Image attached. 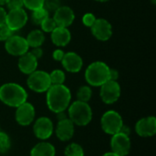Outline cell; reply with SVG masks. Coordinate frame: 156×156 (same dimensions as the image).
<instances>
[{
	"label": "cell",
	"instance_id": "22",
	"mask_svg": "<svg viewBox=\"0 0 156 156\" xmlns=\"http://www.w3.org/2000/svg\"><path fill=\"white\" fill-rule=\"evenodd\" d=\"M48 12L47 11V9H45L44 7H40L37 9H35L32 11V21L34 22V24L36 25H39L47 18L48 17Z\"/></svg>",
	"mask_w": 156,
	"mask_h": 156
},
{
	"label": "cell",
	"instance_id": "4",
	"mask_svg": "<svg viewBox=\"0 0 156 156\" xmlns=\"http://www.w3.org/2000/svg\"><path fill=\"white\" fill-rule=\"evenodd\" d=\"M69 119L76 125L86 126L92 120V110L88 102L76 101L69 107Z\"/></svg>",
	"mask_w": 156,
	"mask_h": 156
},
{
	"label": "cell",
	"instance_id": "28",
	"mask_svg": "<svg viewBox=\"0 0 156 156\" xmlns=\"http://www.w3.org/2000/svg\"><path fill=\"white\" fill-rule=\"evenodd\" d=\"M23 5L27 9L33 11L35 9L43 7L44 0H23Z\"/></svg>",
	"mask_w": 156,
	"mask_h": 156
},
{
	"label": "cell",
	"instance_id": "14",
	"mask_svg": "<svg viewBox=\"0 0 156 156\" xmlns=\"http://www.w3.org/2000/svg\"><path fill=\"white\" fill-rule=\"evenodd\" d=\"M57 27H69L75 19V15L73 10L67 5H60L55 12L53 16Z\"/></svg>",
	"mask_w": 156,
	"mask_h": 156
},
{
	"label": "cell",
	"instance_id": "1",
	"mask_svg": "<svg viewBox=\"0 0 156 156\" xmlns=\"http://www.w3.org/2000/svg\"><path fill=\"white\" fill-rule=\"evenodd\" d=\"M47 92V105L55 112H62L69 108L71 101V92L64 84L51 85Z\"/></svg>",
	"mask_w": 156,
	"mask_h": 156
},
{
	"label": "cell",
	"instance_id": "16",
	"mask_svg": "<svg viewBox=\"0 0 156 156\" xmlns=\"http://www.w3.org/2000/svg\"><path fill=\"white\" fill-rule=\"evenodd\" d=\"M61 63L64 69L71 73H77L80 71L83 66V60L80 55L75 52H68L65 53Z\"/></svg>",
	"mask_w": 156,
	"mask_h": 156
},
{
	"label": "cell",
	"instance_id": "2",
	"mask_svg": "<svg viewBox=\"0 0 156 156\" xmlns=\"http://www.w3.org/2000/svg\"><path fill=\"white\" fill-rule=\"evenodd\" d=\"M27 93L26 90L16 83H5L0 87V101L10 107L16 108L26 102Z\"/></svg>",
	"mask_w": 156,
	"mask_h": 156
},
{
	"label": "cell",
	"instance_id": "25",
	"mask_svg": "<svg viewBox=\"0 0 156 156\" xmlns=\"http://www.w3.org/2000/svg\"><path fill=\"white\" fill-rule=\"evenodd\" d=\"M49 78L52 85H60L63 84L66 79L65 73L60 69H55L49 73Z\"/></svg>",
	"mask_w": 156,
	"mask_h": 156
},
{
	"label": "cell",
	"instance_id": "26",
	"mask_svg": "<svg viewBox=\"0 0 156 156\" xmlns=\"http://www.w3.org/2000/svg\"><path fill=\"white\" fill-rule=\"evenodd\" d=\"M11 147V141L5 133L0 132V154H5Z\"/></svg>",
	"mask_w": 156,
	"mask_h": 156
},
{
	"label": "cell",
	"instance_id": "36",
	"mask_svg": "<svg viewBox=\"0 0 156 156\" xmlns=\"http://www.w3.org/2000/svg\"><path fill=\"white\" fill-rule=\"evenodd\" d=\"M119 78V72L114 69H111L110 68V80H116Z\"/></svg>",
	"mask_w": 156,
	"mask_h": 156
},
{
	"label": "cell",
	"instance_id": "23",
	"mask_svg": "<svg viewBox=\"0 0 156 156\" xmlns=\"http://www.w3.org/2000/svg\"><path fill=\"white\" fill-rule=\"evenodd\" d=\"M65 156H84L83 148L76 143L70 144L65 149Z\"/></svg>",
	"mask_w": 156,
	"mask_h": 156
},
{
	"label": "cell",
	"instance_id": "7",
	"mask_svg": "<svg viewBox=\"0 0 156 156\" xmlns=\"http://www.w3.org/2000/svg\"><path fill=\"white\" fill-rule=\"evenodd\" d=\"M27 19V14L23 7L10 9L9 12L6 13L5 25L14 32L25 27Z\"/></svg>",
	"mask_w": 156,
	"mask_h": 156
},
{
	"label": "cell",
	"instance_id": "31",
	"mask_svg": "<svg viewBox=\"0 0 156 156\" xmlns=\"http://www.w3.org/2000/svg\"><path fill=\"white\" fill-rule=\"evenodd\" d=\"M96 16L92 14V13H86L83 17H82V23L88 27H91L94 24V22L96 21Z\"/></svg>",
	"mask_w": 156,
	"mask_h": 156
},
{
	"label": "cell",
	"instance_id": "34",
	"mask_svg": "<svg viewBox=\"0 0 156 156\" xmlns=\"http://www.w3.org/2000/svg\"><path fill=\"white\" fill-rule=\"evenodd\" d=\"M64 55H65V53L63 52V50H61V49H56V50L53 52L52 57H53V58H54L56 61H60V62H61V60H62Z\"/></svg>",
	"mask_w": 156,
	"mask_h": 156
},
{
	"label": "cell",
	"instance_id": "9",
	"mask_svg": "<svg viewBox=\"0 0 156 156\" xmlns=\"http://www.w3.org/2000/svg\"><path fill=\"white\" fill-rule=\"evenodd\" d=\"M112 153L119 156H126L131 151V139L128 134L119 132L112 135L111 140Z\"/></svg>",
	"mask_w": 156,
	"mask_h": 156
},
{
	"label": "cell",
	"instance_id": "20",
	"mask_svg": "<svg viewBox=\"0 0 156 156\" xmlns=\"http://www.w3.org/2000/svg\"><path fill=\"white\" fill-rule=\"evenodd\" d=\"M56 155V149L55 147L46 142L39 143L36 144L31 152H30V156H55Z\"/></svg>",
	"mask_w": 156,
	"mask_h": 156
},
{
	"label": "cell",
	"instance_id": "30",
	"mask_svg": "<svg viewBox=\"0 0 156 156\" xmlns=\"http://www.w3.org/2000/svg\"><path fill=\"white\" fill-rule=\"evenodd\" d=\"M13 35V31L5 25L0 26V41H6Z\"/></svg>",
	"mask_w": 156,
	"mask_h": 156
},
{
	"label": "cell",
	"instance_id": "15",
	"mask_svg": "<svg viewBox=\"0 0 156 156\" xmlns=\"http://www.w3.org/2000/svg\"><path fill=\"white\" fill-rule=\"evenodd\" d=\"M135 131L141 137H152L156 133V119L154 116L139 120L135 125Z\"/></svg>",
	"mask_w": 156,
	"mask_h": 156
},
{
	"label": "cell",
	"instance_id": "5",
	"mask_svg": "<svg viewBox=\"0 0 156 156\" xmlns=\"http://www.w3.org/2000/svg\"><path fill=\"white\" fill-rule=\"evenodd\" d=\"M27 86L35 92H46L52 85L49 78V73L44 70H35L28 75L27 80Z\"/></svg>",
	"mask_w": 156,
	"mask_h": 156
},
{
	"label": "cell",
	"instance_id": "8",
	"mask_svg": "<svg viewBox=\"0 0 156 156\" xmlns=\"http://www.w3.org/2000/svg\"><path fill=\"white\" fill-rule=\"evenodd\" d=\"M100 94L104 103L112 104L121 96V86L116 80H108L101 86Z\"/></svg>",
	"mask_w": 156,
	"mask_h": 156
},
{
	"label": "cell",
	"instance_id": "39",
	"mask_svg": "<svg viewBox=\"0 0 156 156\" xmlns=\"http://www.w3.org/2000/svg\"><path fill=\"white\" fill-rule=\"evenodd\" d=\"M95 1H98V2H106L108 0H95Z\"/></svg>",
	"mask_w": 156,
	"mask_h": 156
},
{
	"label": "cell",
	"instance_id": "38",
	"mask_svg": "<svg viewBox=\"0 0 156 156\" xmlns=\"http://www.w3.org/2000/svg\"><path fill=\"white\" fill-rule=\"evenodd\" d=\"M7 1H8V0H0V5L2 6V5H6Z\"/></svg>",
	"mask_w": 156,
	"mask_h": 156
},
{
	"label": "cell",
	"instance_id": "17",
	"mask_svg": "<svg viewBox=\"0 0 156 156\" xmlns=\"http://www.w3.org/2000/svg\"><path fill=\"white\" fill-rule=\"evenodd\" d=\"M74 125L75 124L69 118L58 120L55 131L57 137L63 142L70 140L74 134Z\"/></svg>",
	"mask_w": 156,
	"mask_h": 156
},
{
	"label": "cell",
	"instance_id": "33",
	"mask_svg": "<svg viewBox=\"0 0 156 156\" xmlns=\"http://www.w3.org/2000/svg\"><path fill=\"white\" fill-rule=\"evenodd\" d=\"M30 53L38 60L39 58H42L43 56V49L40 48V47H37V48H33V49L30 51Z\"/></svg>",
	"mask_w": 156,
	"mask_h": 156
},
{
	"label": "cell",
	"instance_id": "24",
	"mask_svg": "<svg viewBox=\"0 0 156 156\" xmlns=\"http://www.w3.org/2000/svg\"><path fill=\"white\" fill-rule=\"evenodd\" d=\"M91 95H92V90L89 86H81L77 91V98L78 101H80L88 102L90 100Z\"/></svg>",
	"mask_w": 156,
	"mask_h": 156
},
{
	"label": "cell",
	"instance_id": "32",
	"mask_svg": "<svg viewBox=\"0 0 156 156\" xmlns=\"http://www.w3.org/2000/svg\"><path fill=\"white\" fill-rule=\"evenodd\" d=\"M6 6L8 9H15V8H21L24 6L23 0H8L6 3Z\"/></svg>",
	"mask_w": 156,
	"mask_h": 156
},
{
	"label": "cell",
	"instance_id": "37",
	"mask_svg": "<svg viewBox=\"0 0 156 156\" xmlns=\"http://www.w3.org/2000/svg\"><path fill=\"white\" fill-rule=\"evenodd\" d=\"M101 156H119V155L112 152V153H106V154H104L103 155H101Z\"/></svg>",
	"mask_w": 156,
	"mask_h": 156
},
{
	"label": "cell",
	"instance_id": "12",
	"mask_svg": "<svg viewBox=\"0 0 156 156\" xmlns=\"http://www.w3.org/2000/svg\"><path fill=\"white\" fill-rule=\"evenodd\" d=\"M33 131L37 138L40 140H47L53 134V122L48 117L38 118L34 123Z\"/></svg>",
	"mask_w": 156,
	"mask_h": 156
},
{
	"label": "cell",
	"instance_id": "11",
	"mask_svg": "<svg viewBox=\"0 0 156 156\" xmlns=\"http://www.w3.org/2000/svg\"><path fill=\"white\" fill-rule=\"evenodd\" d=\"M35 114L36 112L34 106L31 103L26 101L21 105H19L18 107H16L15 117L18 124L22 126H27L33 122Z\"/></svg>",
	"mask_w": 156,
	"mask_h": 156
},
{
	"label": "cell",
	"instance_id": "13",
	"mask_svg": "<svg viewBox=\"0 0 156 156\" xmlns=\"http://www.w3.org/2000/svg\"><path fill=\"white\" fill-rule=\"evenodd\" d=\"M92 35L101 41H106L112 36V27L109 21L104 18H98L90 27Z\"/></svg>",
	"mask_w": 156,
	"mask_h": 156
},
{
	"label": "cell",
	"instance_id": "35",
	"mask_svg": "<svg viewBox=\"0 0 156 156\" xmlns=\"http://www.w3.org/2000/svg\"><path fill=\"white\" fill-rule=\"evenodd\" d=\"M5 19H6V12L5 8L0 5V26L5 24Z\"/></svg>",
	"mask_w": 156,
	"mask_h": 156
},
{
	"label": "cell",
	"instance_id": "18",
	"mask_svg": "<svg viewBox=\"0 0 156 156\" xmlns=\"http://www.w3.org/2000/svg\"><path fill=\"white\" fill-rule=\"evenodd\" d=\"M17 65H18L19 70L22 73L29 75L30 73L37 70V59L30 52H27L24 55L19 57Z\"/></svg>",
	"mask_w": 156,
	"mask_h": 156
},
{
	"label": "cell",
	"instance_id": "29",
	"mask_svg": "<svg viewBox=\"0 0 156 156\" xmlns=\"http://www.w3.org/2000/svg\"><path fill=\"white\" fill-rule=\"evenodd\" d=\"M60 6L59 0H44V5L43 7L47 9V11L49 12H55L58 7Z\"/></svg>",
	"mask_w": 156,
	"mask_h": 156
},
{
	"label": "cell",
	"instance_id": "3",
	"mask_svg": "<svg viewBox=\"0 0 156 156\" xmlns=\"http://www.w3.org/2000/svg\"><path fill=\"white\" fill-rule=\"evenodd\" d=\"M85 79L90 86L101 87L110 80V67L102 61H95L86 69Z\"/></svg>",
	"mask_w": 156,
	"mask_h": 156
},
{
	"label": "cell",
	"instance_id": "21",
	"mask_svg": "<svg viewBox=\"0 0 156 156\" xmlns=\"http://www.w3.org/2000/svg\"><path fill=\"white\" fill-rule=\"evenodd\" d=\"M26 39L29 48H37V47H41V45L44 43L45 36L42 30L35 29L29 32Z\"/></svg>",
	"mask_w": 156,
	"mask_h": 156
},
{
	"label": "cell",
	"instance_id": "27",
	"mask_svg": "<svg viewBox=\"0 0 156 156\" xmlns=\"http://www.w3.org/2000/svg\"><path fill=\"white\" fill-rule=\"evenodd\" d=\"M40 27H41V29L43 32L51 33L57 27V24H56L55 20L53 19V17L48 16L40 24Z\"/></svg>",
	"mask_w": 156,
	"mask_h": 156
},
{
	"label": "cell",
	"instance_id": "19",
	"mask_svg": "<svg viewBox=\"0 0 156 156\" xmlns=\"http://www.w3.org/2000/svg\"><path fill=\"white\" fill-rule=\"evenodd\" d=\"M71 39V34L68 27H57L51 32V40L58 47L67 46Z\"/></svg>",
	"mask_w": 156,
	"mask_h": 156
},
{
	"label": "cell",
	"instance_id": "6",
	"mask_svg": "<svg viewBox=\"0 0 156 156\" xmlns=\"http://www.w3.org/2000/svg\"><path fill=\"white\" fill-rule=\"evenodd\" d=\"M101 123L102 130L106 133L111 135L119 133L123 126V121L122 116L115 111L106 112L101 117Z\"/></svg>",
	"mask_w": 156,
	"mask_h": 156
},
{
	"label": "cell",
	"instance_id": "10",
	"mask_svg": "<svg viewBox=\"0 0 156 156\" xmlns=\"http://www.w3.org/2000/svg\"><path fill=\"white\" fill-rule=\"evenodd\" d=\"M5 48L6 52L12 56H22L25 53L28 52L29 46L27 42V39L20 36L12 35L5 44Z\"/></svg>",
	"mask_w": 156,
	"mask_h": 156
}]
</instances>
